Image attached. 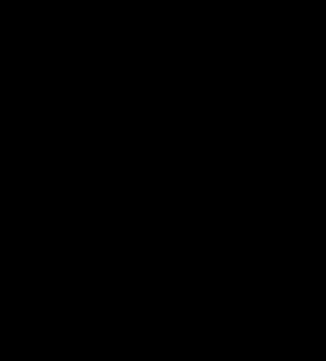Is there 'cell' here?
<instances>
[]
</instances>
